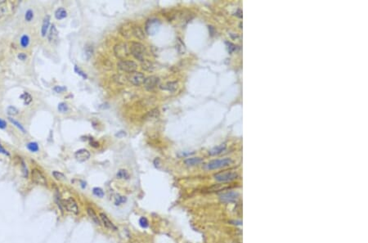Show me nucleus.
<instances>
[{
  "instance_id": "obj_1",
  "label": "nucleus",
  "mask_w": 368,
  "mask_h": 243,
  "mask_svg": "<svg viewBox=\"0 0 368 243\" xmlns=\"http://www.w3.org/2000/svg\"><path fill=\"white\" fill-rule=\"evenodd\" d=\"M129 51L134 58L143 62L145 60V56L147 55V49L142 43L138 42H133L129 47Z\"/></svg>"
},
{
  "instance_id": "obj_2",
  "label": "nucleus",
  "mask_w": 368,
  "mask_h": 243,
  "mask_svg": "<svg viewBox=\"0 0 368 243\" xmlns=\"http://www.w3.org/2000/svg\"><path fill=\"white\" fill-rule=\"evenodd\" d=\"M232 163H233V161L231 158L217 159V160H213V161H210L205 165V168L207 170H218V169H221V168L229 166Z\"/></svg>"
},
{
  "instance_id": "obj_3",
  "label": "nucleus",
  "mask_w": 368,
  "mask_h": 243,
  "mask_svg": "<svg viewBox=\"0 0 368 243\" xmlns=\"http://www.w3.org/2000/svg\"><path fill=\"white\" fill-rule=\"evenodd\" d=\"M161 26V22L157 18H150L147 21L145 25L146 33L149 35H155L157 34Z\"/></svg>"
},
{
  "instance_id": "obj_4",
  "label": "nucleus",
  "mask_w": 368,
  "mask_h": 243,
  "mask_svg": "<svg viewBox=\"0 0 368 243\" xmlns=\"http://www.w3.org/2000/svg\"><path fill=\"white\" fill-rule=\"evenodd\" d=\"M129 52H130L129 51V48H128L127 43H119L114 47L115 55L120 61L126 58L129 55Z\"/></svg>"
},
{
  "instance_id": "obj_5",
  "label": "nucleus",
  "mask_w": 368,
  "mask_h": 243,
  "mask_svg": "<svg viewBox=\"0 0 368 243\" xmlns=\"http://www.w3.org/2000/svg\"><path fill=\"white\" fill-rule=\"evenodd\" d=\"M214 177L217 181L221 182V183H227V182L233 181L236 178H237L238 174L236 172H232V171H224V172L217 173L214 175Z\"/></svg>"
},
{
  "instance_id": "obj_6",
  "label": "nucleus",
  "mask_w": 368,
  "mask_h": 243,
  "mask_svg": "<svg viewBox=\"0 0 368 243\" xmlns=\"http://www.w3.org/2000/svg\"><path fill=\"white\" fill-rule=\"evenodd\" d=\"M117 67L119 68L120 71L130 74L136 71L138 65H137L136 62H133V61L121 60L117 63Z\"/></svg>"
},
{
  "instance_id": "obj_7",
  "label": "nucleus",
  "mask_w": 368,
  "mask_h": 243,
  "mask_svg": "<svg viewBox=\"0 0 368 243\" xmlns=\"http://www.w3.org/2000/svg\"><path fill=\"white\" fill-rule=\"evenodd\" d=\"M62 206L64 209H65L69 212L77 215L79 213V208L77 206L76 202L72 197L67 198L66 200L62 201Z\"/></svg>"
},
{
  "instance_id": "obj_8",
  "label": "nucleus",
  "mask_w": 368,
  "mask_h": 243,
  "mask_svg": "<svg viewBox=\"0 0 368 243\" xmlns=\"http://www.w3.org/2000/svg\"><path fill=\"white\" fill-rule=\"evenodd\" d=\"M128 80L133 84L135 86H139L142 84H143L145 79V75L141 72H138V71H134L133 73H130L128 75V76L127 77Z\"/></svg>"
},
{
  "instance_id": "obj_9",
  "label": "nucleus",
  "mask_w": 368,
  "mask_h": 243,
  "mask_svg": "<svg viewBox=\"0 0 368 243\" xmlns=\"http://www.w3.org/2000/svg\"><path fill=\"white\" fill-rule=\"evenodd\" d=\"M143 85L144 88L148 91L153 90L155 88L160 85V78L155 75H151V76L145 78L144 82H143Z\"/></svg>"
},
{
  "instance_id": "obj_10",
  "label": "nucleus",
  "mask_w": 368,
  "mask_h": 243,
  "mask_svg": "<svg viewBox=\"0 0 368 243\" xmlns=\"http://www.w3.org/2000/svg\"><path fill=\"white\" fill-rule=\"evenodd\" d=\"M32 180L34 183L37 184H40L43 186H47V180L44 175L43 174L40 170L34 169L31 172Z\"/></svg>"
},
{
  "instance_id": "obj_11",
  "label": "nucleus",
  "mask_w": 368,
  "mask_h": 243,
  "mask_svg": "<svg viewBox=\"0 0 368 243\" xmlns=\"http://www.w3.org/2000/svg\"><path fill=\"white\" fill-rule=\"evenodd\" d=\"M220 200L224 203H232L236 202L239 198V194L236 192H224L220 195Z\"/></svg>"
},
{
  "instance_id": "obj_12",
  "label": "nucleus",
  "mask_w": 368,
  "mask_h": 243,
  "mask_svg": "<svg viewBox=\"0 0 368 243\" xmlns=\"http://www.w3.org/2000/svg\"><path fill=\"white\" fill-rule=\"evenodd\" d=\"M75 156L79 162H84L90 158V152L87 149H79L75 153Z\"/></svg>"
},
{
  "instance_id": "obj_13",
  "label": "nucleus",
  "mask_w": 368,
  "mask_h": 243,
  "mask_svg": "<svg viewBox=\"0 0 368 243\" xmlns=\"http://www.w3.org/2000/svg\"><path fill=\"white\" fill-rule=\"evenodd\" d=\"M100 218H101V220H102V223L104 224V226L106 228H107L108 229H110V230H114V231L117 230V228H116V225L109 219V218L104 213H100Z\"/></svg>"
},
{
  "instance_id": "obj_14",
  "label": "nucleus",
  "mask_w": 368,
  "mask_h": 243,
  "mask_svg": "<svg viewBox=\"0 0 368 243\" xmlns=\"http://www.w3.org/2000/svg\"><path fill=\"white\" fill-rule=\"evenodd\" d=\"M178 83L176 81H171V82H168L166 84H164L163 85L159 86L160 89L162 90L169 91V92H175L178 89Z\"/></svg>"
},
{
  "instance_id": "obj_15",
  "label": "nucleus",
  "mask_w": 368,
  "mask_h": 243,
  "mask_svg": "<svg viewBox=\"0 0 368 243\" xmlns=\"http://www.w3.org/2000/svg\"><path fill=\"white\" fill-rule=\"evenodd\" d=\"M48 38V40H49V42H51V43L56 42V41L57 40V38H58V31H57V27H56V26H55L54 24H52V25L51 26V27H50Z\"/></svg>"
},
{
  "instance_id": "obj_16",
  "label": "nucleus",
  "mask_w": 368,
  "mask_h": 243,
  "mask_svg": "<svg viewBox=\"0 0 368 243\" xmlns=\"http://www.w3.org/2000/svg\"><path fill=\"white\" fill-rule=\"evenodd\" d=\"M49 26H50V16L47 15L43 18V21L42 28H41V35H42V37H45L46 34H48Z\"/></svg>"
},
{
  "instance_id": "obj_17",
  "label": "nucleus",
  "mask_w": 368,
  "mask_h": 243,
  "mask_svg": "<svg viewBox=\"0 0 368 243\" xmlns=\"http://www.w3.org/2000/svg\"><path fill=\"white\" fill-rule=\"evenodd\" d=\"M132 35L134 37H136L137 39L138 40H144L145 39V34L144 31L142 30V28L140 26H133V30H132Z\"/></svg>"
},
{
  "instance_id": "obj_18",
  "label": "nucleus",
  "mask_w": 368,
  "mask_h": 243,
  "mask_svg": "<svg viewBox=\"0 0 368 243\" xmlns=\"http://www.w3.org/2000/svg\"><path fill=\"white\" fill-rule=\"evenodd\" d=\"M203 162V159L201 157H191V158H187L184 161L185 165H187V166H195L201 164Z\"/></svg>"
},
{
  "instance_id": "obj_19",
  "label": "nucleus",
  "mask_w": 368,
  "mask_h": 243,
  "mask_svg": "<svg viewBox=\"0 0 368 243\" xmlns=\"http://www.w3.org/2000/svg\"><path fill=\"white\" fill-rule=\"evenodd\" d=\"M226 147L227 145L225 144V143H223V144L218 145L217 147H214V148H212V149L209 152V153H210V155H219V154L224 152V151L226 150Z\"/></svg>"
},
{
  "instance_id": "obj_20",
  "label": "nucleus",
  "mask_w": 368,
  "mask_h": 243,
  "mask_svg": "<svg viewBox=\"0 0 368 243\" xmlns=\"http://www.w3.org/2000/svg\"><path fill=\"white\" fill-rule=\"evenodd\" d=\"M54 16H55L57 20H63L67 17V11L63 8H57L56 10Z\"/></svg>"
},
{
  "instance_id": "obj_21",
  "label": "nucleus",
  "mask_w": 368,
  "mask_h": 243,
  "mask_svg": "<svg viewBox=\"0 0 368 243\" xmlns=\"http://www.w3.org/2000/svg\"><path fill=\"white\" fill-rule=\"evenodd\" d=\"M132 30H133V26H127V24H125L124 26H122L120 30H119L122 35L126 37V38H129L132 35Z\"/></svg>"
},
{
  "instance_id": "obj_22",
  "label": "nucleus",
  "mask_w": 368,
  "mask_h": 243,
  "mask_svg": "<svg viewBox=\"0 0 368 243\" xmlns=\"http://www.w3.org/2000/svg\"><path fill=\"white\" fill-rule=\"evenodd\" d=\"M87 211H88V215H89V217L92 219V220L94 221L97 225L100 226V225H101V220H100L99 218L97 215V214L95 213L94 209H92V208H88V209H87Z\"/></svg>"
},
{
  "instance_id": "obj_23",
  "label": "nucleus",
  "mask_w": 368,
  "mask_h": 243,
  "mask_svg": "<svg viewBox=\"0 0 368 243\" xmlns=\"http://www.w3.org/2000/svg\"><path fill=\"white\" fill-rule=\"evenodd\" d=\"M159 116H160V111L158 109H153L146 114L144 118L145 120H154L157 119Z\"/></svg>"
},
{
  "instance_id": "obj_24",
  "label": "nucleus",
  "mask_w": 368,
  "mask_h": 243,
  "mask_svg": "<svg viewBox=\"0 0 368 243\" xmlns=\"http://www.w3.org/2000/svg\"><path fill=\"white\" fill-rule=\"evenodd\" d=\"M20 98L23 101V103H24V105H29L32 102V97L31 95L29 93H27V92H24V93L21 94L20 96Z\"/></svg>"
},
{
  "instance_id": "obj_25",
  "label": "nucleus",
  "mask_w": 368,
  "mask_h": 243,
  "mask_svg": "<svg viewBox=\"0 0 368 243\" xmlns=\"http://www.w3.org/2000/svg\"><path fill=\"white\" fill-rule=\"evenodd\" d=\"M94 54V48L90 44H86L84 48V57L87 60H89Z\"/></svg>"
},
{
  "instance_id": "obj_26",
  "label": "nucleus",
  "mask_w": 368,
  "mask_h": 243,
  "mask_svg": "<svg viewBox=\"0 0 368 243\" xmlns=\"http://www.w3.org/2000/svg\"><path fill=\"white\" fill-rule=\"evenodd\" d=\"M116 177L119 179H128L129 178V174L128 173L126 170L121 169V170H119V171L117 172Z\"/></svg>"
},
{
  "instance_id": "obj_27",
  "label": "nucleus",
  "mask_w": 368,
  "mask_h": 243,
  "mask_svg": "<svg viewBox=\"0 0 368 243\" xmlns=\"http://www.w3.org/2000/svg\"><path fill=\"white\" fill-rule=\"evenodd\" d=\"M8 120L11 122V124H13V125H15V126H16L18 129H20L22 133H26V130L25 129V128L23 127V125L21 124L20 122H18L17 120H16L15 119H13V118H11V117H8Z\"/></svg>"
},
{
  "instance_id": "obj_28",
  "label": "nucleus",
  "mask_w": 368,
  "mask_h": 243,
  "mask_svg": "<svg viewBox=\"0 0 368 243\" xmlns=\"http://www.w3.org/2000/svg\"><path fill=\"white\" fill-rule=\"evenodd\" d=\"M26 147L28 148L29 151H30L31 152H37L40 150V147L37 143L36 142H30L26 145Z\"/></svg>"
},
{
  "instance_id": "obj_29",
  "label": "nucleus",
  "mask_w": 368,
  "mask_h": 243,
  "mask_svg": "<svg viewBox=\"0 0 368 243\" xmlns=\"http://www.w3.org/2000/svg\"><path fill=\"white\" fill-rule=\"evenodd\" d=\"M30 37H29L27 34H23L20 40L21 46L23 48H26L29 46V44H30Z\"/></svg>"
},
{
  "instance_id": "obj_30",
  "label": "nucleus",
  "mask_w": 368,
  "mask_h": 243,
  "mask_svg": "<svg viewBox=\"0 0 368 243\" xmlns=\"http://www.w3.org/2000/svg\"><path fill=\"white\" fill-rule=\"evenodd\" d=\"M7 113H8V116H14L18 115L19 110H18V109H17V107H15L13 106H9L7 108Z\"/></svg>"
},
{
  "instance_id": "obj_31",
  "label": "nucleus",
  "mask_w": 368,
  "mask_h": 243,
  "mask_svg": "<svg viewBox=\"0 0 368 243\" xmlns=\"http://www.w3.org/2000/svg\"><path fill=\"white\" fill-rule=\"evenodd\" d=\"M93 193H94V196H96L97 197L99 198H102L104 197V195H105L104 191H103L101 187H94V189H93Z\"/></svg>"
},
{
  "instance_id": "obj_32",
  "label": "nucleus",
  "mask_w": 368,
  "mask_h": 243,
  "mask_svg": "<svg viewBox=\"0 0 368 243\" xmlns=\"http://www.w3.org/2000/svg\"><path fill=\"white\" fill-rule=\"evenodd\" d=\"M57 109H58V110H59L60 112H62V113H65V112H67V111H68L69 107L65 102H61V103L58 104Z\"/></svg>"
},
{
  "instance_id": "obj_33",
  "label": "nucleus",
  "mask_w": 368,
  "mask_h": 243,
  "mask_svg": "<svg viewBox=\"0 0 368 243\" xmlns=\"http://www.w3.org/2000/svg\"><path fill=\"white\" fill-rule=\"evenodd\" d=\"M33 18H34V11L32 9H28L25 14V20L30 22V21H31Z\"/></svg>"
},
{
  "instance_id": "obj_34",
  "label": "nucleus",
  "mask_w": 368,
  "mask_h": 243,
  "mask_svg": "<svg viewBox=\"0 0 368 243\" xmlns=\"http://www.w3.org/2000/svg\"><path fill=\"white\" fill-rule=\"evenodd\" d=\"M52 175L58 181H64L65 179V176L62 173H60L58 171H53L52 172Z\"/></svg>"
},
{
  "instance_id": "obj_35",
  "label": "nucleus",
  "mask_w": 368,
  "mask_h": 243,
  "mask_svg": "<svg viewBox=\"0 0 368 243\" xmlns=\"http://www.w3.org/2000/svg\"><path fill=\"white\" fill-rule=\"evenodd\" d=\"M139 225L142 227V229H147L149 227V222L146 217H141L139 219Z\"/></svg>"
},
{
  "instance_id": "obj_36",
  "label": "nucleus",
  "mask_w": 368,
  "mask_h": 243,
  "mask_svg": "<svg viewBox=\"0 0 368 243\" xmlns=\"http://www.w3.org/2000/svg\"><path fill=\"white\" fill-rule=\"evenodd\" d=\"M127 201V198L123 196H117L115 200V205L116 206H120L121 204L125 203V201Z\"/></svg>"
},
{
  "instance_id": "obj_37",
  "label": "nucleus",
  "mask_w": 368,
  "mask_h": 243,
  "mask_svg": "<svg viewBox=\"0 0 368 243\" xmlns=\"http://www.w3.org/2000/svg\"><path fill=\"white\" fill-rule=\"evenodd\" d=\"M75 71L76 72V74H78L79 75H80V76L82 77V78H84V79H87L88 78V76H87V75L84 72V71L80 69V68L78 66H75Z\"/></svg>"
},
{
  "instance_id": "obj_38",
  "label": "nucleus",
  "mask_w": 368,
  "mask_h": 243,
  "mask_svg": "<svg viewBox=\"0 0 368 243\" xmlns=\"http://www.w3.org/2000/svg\"><path fill=\"white\" fill-rule=\"evenodd\" d=\"M142 68L147 70V71H152V64L151 62H147V61H144L143 64H142Z\"/></svg>"
},
{
  "instance_id": "obj_39",
  "label": "nucleus",
  "mask_w": 368,
  "mask_h": 243,
  "mask_svg": "<svg viewBox=\"0 0 368 243\" xmlns=\"http://www.w3.org/2000/svg\"><path fill=\"white\" fill-rule=\"evenodd\" d=\"M53 91L54 92H56L57 93H63V92L66 91V88L64 87V86H59V85H57V86H55V87L53 88Z\"/></svg>"
},
{
  "instance_id": "obj_40",
  "label": "nucleus",
  "mask_w": 368,
  "mask_h": 243,
  "mask_svg": "<svg viewBox=\"0 0 368 243\" xmlns=\"http://www.w3.org/2000/svg\"><path fill=\"white\" fill-rule=\"evenodd\" d=\"M21 166H22L23 175H24V177L27 178V177H28V170H27V168H26V165H25V162H24L22 160H21Z\"/></svg>"
},
{
  "instance_id": "obj_41",
  "label": "nucleus",
  "mask_w": 368,
  "mask_h": 243,
  "mask_svg": "<svg viewBox=\"0 0 368 243\" xmlns=\"http://www.w3.org/2000/svg\"><path fill=\"white\" fill-rule=\"evenodd\" d=\"M17 57H18V59L21 60V61H26V60L27 59V55H26L25 53H20L17 55Z\"/></svg>"
},
{
  "instance_id": "obj_42",
  "label": "nucleus",
  "mask_w": 368,
  "mask_h": 243,
  "mask_svg": "<svg viewBox=\"0 0 368 243\" xmlns=\"http://www.w3.org/2000/svg\"><path fill=\"white\" fill-rule=\"evenodd\" d=\"M126 135H127V133H126L125 131H119L118 133H116V137H117L118 139H122Z\"/></svg>"
},
{
  "instance_id": "obj_43",
  "label": "nucleus",
  "mask_w": 368,
  "mask_h": 243,
  "mask_svg": "<svg viewBox=\"0 0 368 243\" xmlns=\"http://www.w3.org/2000/svg\"><path fill=\"white\" fill-rule=\"evenodd\" d=\"M0 153H2V154H3V155H10V153L8 152V151L6 150L5 148H3V147H2V145H1V143H0Z\"/></svg>"
},
{
  "instance_id": "obj_44",
  "label": "nucleus",
  "mask_w": 368,
  "mask_h": 243,
  "mask_svg": "<svg viewBox=\"0 0 368 243\" xmlns=\"http://www.w3.org/2000/svg\"><path fill=\"white\" fill-rule=\"evenodd\" d=\"M6 128H7V122L0 118V129H4Z\"/></svg>"
},
{
  "instance_id": "obj_45",
  "label": "nucleus",
  "mask_w": 368,
  "mask_h": 243,
  "mask_svg": "<svg viewBox=\"0 0 368 243\" xmlns=\"http://www.w3.org/2000/svg\"><path fill=\"white\" fill-rule=\"evenodd\" d=\"M90 144H91V146H93L94 147H99V143H98L97 142L94 141V139H92V140L90 141Z\"/></svg>"
},
{
  "instance_id": "obj_46",
  "label": "nucleus",
  "mask_w": 368,
  "mask_h": 243,
  "mask_svg": "<svg viewBox=\"0 0 368 243\" xmlns=\"http://www.w3.org/2000/svg\"><path fill=\"white\" fill-rule=\"evenodd\" d=\"M81 187H82V188H85L86 187V183L81 181Z\"/></svg>"
}]
</instances>
